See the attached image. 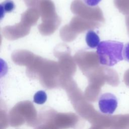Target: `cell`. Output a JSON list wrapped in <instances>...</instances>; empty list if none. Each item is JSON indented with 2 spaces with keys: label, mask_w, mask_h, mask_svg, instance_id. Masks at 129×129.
<instances>
[{
  "label": "cell",
  "mask_w": 129,
  "mask_h": 129,
  "mask_svg": "<svg viewBox=\"0 0 129 129\" xmlns=\"http://www.w3.org/2000/svg\"><path fill=\"white\" fill-rule=\"evenodd\" d=\"M15 9L14 2L12 0H5L1 4V19L5 16L6 13H11Z\"/></svg>",
  "instance_id": "4"
},
{
  "label": "cell",
  "mask_w": 129,
  "mask_h": 129,
  "mask_svg": "<svg viewBox=\"0 0 129 129\" xmlns=\"http://www.w3.org/2000/svg\"><path fill=\"white\" fill-rule=\"evenodd\" d=\"M117 104V98L114 94L110 93L102 94L98 101L99 109L104 114H112L116 109Z\"/></svg>",
  "instance_id": "2"
},
{
  "label": "cell",
  "mask_w": 129,
  "mask_h": 129,
  "mask_svg": "<svg viewBox=\"0 0 129 129\" xmlns=\"http://www.w3.org/2000/svg\"><path fill=\"white\" fill-rule=\"evenodd\" d=\"M86 42L90 48H95L100 43V38L98 35L93 31L89 30L86 35Z\"/></svg>",
  "instance_id": "3"
},
{
  "label": "cell",
  "mask_w": 129,
  "mask_h": 129,
  "mask_svg": "<svg viewBox=\"0 0 129 129\" xmlns=\"http://www.w3.org/2000/svg\"><path fill=\"white\" fill-rule=\"evenodd\" d=\"M47 100V95L46 93L42 90L37 91L34 95L33 101L38 104H43Z\"/></svg>",
  "instance_id": "5"
},
{
  "label": "cell",
  "mask_w": 129,
  "mask_h": 129,
  "mask_svg": "<svg viewBox=\"0 0 129 129\" xmlns=\"http://www.w3.org/2000/svg\"><path fill=\"white\" fill-rule=\"evenodd\" d=\"M122 54L123 58L126 61L129 62V42L124 46Z\"/></svg>",
  "instance_id": "6"
},
{
  "label": "cell",
  "mask_w": 129,
  "mask_h": 129,
  "mask_svg": "<svg viewBox=\"0 0 129 129\" xmlns=\"http://www.w3.org/2000/svg\"><path fill=\"white\" fill-rule=\"evenodd\" d=\"M84 3L88 6L94 7L98 5L102 0H83Z\"/></svg>",
  "instance_id": "7"
},
{
  "label": "cell",
  "mask_w": 129,
  "mask_h": 129,
  "mask_svg": "<svg viewBox=\"0 0 129 129\" xmlns=\"http://www.w3.org/2000/svg\"><path fill=\"white\" fill-rule=\"evenodd\" d=\"M122 42L107 40L101 41L97 48L100 63L102 65L111 67L123 60Z\"/></svg>",
  "instance_id": "1"
}]
</instances>
